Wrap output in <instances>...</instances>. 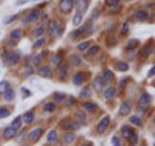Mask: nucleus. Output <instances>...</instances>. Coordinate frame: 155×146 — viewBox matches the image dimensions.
I'll return each instance as SVG.
<instances>
[{"mask_svg":"<svg viewBox=\"0 0 155 146\" xmlns=\"http://www.w3.org/2000/svg\"><path fill=\"white\" fill-rule=\"evenodd\" d=\"M104 79L106 81H110V80H113L114 79V72L111 71V70H106L104 72Z\"/></svg>","mask_w":155,"mask_h":146,"instance_id":"obj_23","label":"nucleus"},{"mask_svg":"<svg viewBox=\"0 0 155 146\" xmlns=\"http://www.w3.org/2000/svg\"><path fill=\"white\" fill-rule=\"evenodd\" d=\"M105 83H106V80L104 79V78H101V76L96 78L94 81H93V88L96 89V92H102Z\"/></svg>","mask_w":155,"mask_h":146,"instance_id":"obj_6","label":"nucleus"},{"mask_svg":"<svg viewBox=\"0 0 155 146\" xmlns=\"http://www.w3.org/2000/svg\"><path fill=\"white\" fill-rule=\"evenodd\" d=\"M154 123H155V120H154Z\"/></svg>","mask_w":155,"mask_h":146,"instance_id":"obj_55","label":"nucleus"},{"mask_svg":"<svg viewBox=\"0 0 155 146\" xmlns=\"http://www.w3.org/2000/svg\"><path fill=\"white\" fill-rule=\"evenodd\" d=\"M23 120H25V123H27V124L32 123V120H34V113L32 111H28V113H26L25 115H23Z\"/></svg>","mask_w":155,"mask_h":146,"instance_id":"obj_19","label":"nucleus"},{"mask_svg":"<svg viewBox=\"0 0 155 146\" xmlns=\"http://www.w3.org/2000/svg\"><path fill=\"white\" fill-rule=\"evenodd\" d=\"M81 18H83V16H81V13H76L75 17H74V21H72V23H74L75 26H78L79 23L81 22Z\"/></svg>","mask_w":155,"mask_h":146,"instance_id":"obj_32","label":"nucleus"},{"mask_svg":"<svg viewBox=\"0 0 155 146\" xmlns=\"http://www.w3.org/2000/svg\"><path fill=\"white\" fill-rule=\"evenodd\" d=\"M8 115H9V110L8 109H4V108L0 109V119L5 118V116H8Z\"/></svg>","mask_w":155,"mask_h":146,"instance_id":"obj_43","label":"nucleus"},{"mask_svg":"<svg viewBox=\"0 0 155 146\" xmlns=\"http://www.w3.org/2000/svg\"><path fill=\"white\" fill-rule=\"evenodd\" d=\"M41 134H43V129L41 128L34 129L32 132L30 133V141H31V142H36V141L41 137Z\"/></svg>","mask_w":155,"mask_h":146,"instance_id":"obj_9","label":"nucleus"},{"mask_svg":"<svg viewBox=\"0 0 155 146\" xmlns=\"http://www.w3.org/2000/svg\"><path fill=\"white\" fill-rule=\"evenodd\" d=\"M154 18H155V16H154Z\"/></svg>","mask_w":155,"mask_h":146,"instance_id":"obj_56","label":"nucleus"},{"mask_svg":"<svg viewBox=\"0 0 155 146\" xmlns=\"http://www.w3.org/2000/svg\"><path fill=\"white\" fill-rule=\"evenodd\" d=\"M53 64L54 65H60L61 64V55H56V56H53Z\"/></svg>","mask_w":155,"mask_h":146,"instance_id":"obj_44","label":"nucleus"},{"mask_svg":"<svg viewBox=\"0 0 155 146\" xmlns=\"http://www.w3.org/2000/svg\"><path fill=\"white\" fill-rule=\"evenodd\" d=\"M83 32H84V28H80V30H76L71 34V36L72 38H80L81 35H83Z\"/></svg>","mask_w":155,"mask_h":146,"instance_id":"obj_40","label":"nucleus"},{"mask_svg":"<svg viewBox=\"0 0 155 146\" xmlns=\"http://www.w3.org/2000/svg\"><path fill=\"white\" fill-rule=\"evenodd\" d=\"M120 0H106V4L110 7H115V5H118Z\"/></svg>","mask_w":155,"mask_h":146,"instance_id":"obj_45","label":"nucleus"},{"mask_svg":"<svg viewBox=\"0 0 155 146\" xmlns=\"http://www.w3.org/2000/svg\"><path fill=\"white\" fill-rule=\"evenodd\" d=\"M84 109L88 111V113H93V111H96V105L94 104H92V102H84Z\"/></svg>","mask_w":155,"mask_h":146,"instance_id":"obj_18","label":"nucleus"},{"mask_svg":"<svg viewBox=\"0 0 155 146\" xmlns=\"http://www.w3.org/2000/svg\"><path fill=\"white\" fill-rule=\"evenodd\" d=\"M113 145H115V146L120 145V140H119V137H114V138H113Z\"/></svg>","mask_w":155,"mask_h":146,"instance_id":"obj_50","label":"nucleus"},{"mask_svg":"<svg viewBox=\"0 0 155 146\" xmlns=\"http://www.w3.org/2000/svg\"><path fill=\"white\" fill-rule=\"evenodd\" d=\"M130 104L129 102H123L122 106H120V109H119V113L120 115H128L129 114V111H130Z\"/></svg>","mask_w":155,"mask_h":146,"instance_id":"obj_13","label":"nucleus"},{"mask_svg":"<svg viewBox=\"0 0 155 146\" xmlns=\"http://www.w3.org/2000/svg\"><path fill=\"white\" fill-rule=\"evenodd\" d=\"M150 101H151V97H150V95L147 93H142L141 96H140V98H138V104L140 106H149L150 105Z\"/></svg>","mask_w":155,"mask_h":146,"instance_id":"obj_8","label":"nucleus"},{"mask_svg":"<svg viewBox=\"0 0 155 146\" xmlns=\"http://www.w3.org/2000/svg\"><path fill=\"white\" fill-rule=\"evenodd\" d=\"M3 61L5 65H16L17 62L19 61V55L18 53H4L3 55Z\"/></svg>","mask_w":155,"mask_h":146,"instance_id":"obj_2","label":"nucleus"},{"mask_svg":"<svg viewBox=\"0 0 155 146\" xmlns=\"http://www.w3.org/2000/svg\"><path fill=\"white\" fill-rule=\"evenodd\" d=\"M147 75H149V78H150V76H154V75H155V66L153 67V69H151V70H150V71H149V74H147Z\"/></svg>","mask_w":155,"mask_h":146,"instance_id":"obj_51","label":"nucleus"},{"mask_svg":"<svg viewBox=\"0 0 155 146\" xmlns=\"http://www.w3.org/2000/svg\"><path fill=\"white\" fill-rule=\"evenodd\" d=\"M128 28H129V22H125L123 27H122V31H120V34L124 36V35H127V32H128Z\"/></svg>","mask_w":155,"mask_h":146,"instance_id":"obj_39","label":"nucleus"},{"mask_svg":"<svg viewBox=\"0 0 155 146\" xmlns=\"http://www.w3.org/2000/svg\"><path fill=\"white\" fill-rule=\"evenodd\" d=\"M9 88V84L8 81H2L0 83V95L2 93H5V91Z\"/></svg>","mask_w":155,"mask_h":146,"instance_id":"obj_30","label":"nucleus"},{"mask_svg":"<svg viewBox=\"0 0 155 146\" xmlns=\"http://www.w3.org/2000/svg\"><path fill=\"white\" fill-rule=\"evenodd\" d=\"M127 79H123L122 80V83H120V87H119V91H123L124 89V87H125V84H127Z\"/></svg>","mask_w":155,"mask_h":146,"instance_id":"obj_49","label":"nucleus"},{"mask_svg":"<svg viewBox=\"0 0 155 146\" xmlns=\"http://www.w3.org/2000/svg\"><path fill=\"white\" fill-rule=\"evenodd\" d=\"M39 75L43 76V78H51L52 72H51V69L48 66H43L40 70H39Z\"/></svg>","mask_w":155,"mask_h":146,"instance_id":"obj_16","label":"nucleus"},{"mask_svg":"<svg viewBox=\"0 0 155 146\" xmlns=\"http://www.w3.org/2000/svg\"><path fill=\"white\" fill-rule=\"evenodd\" d=\"M133 132V131L132 129H130V127H129V125H124V127L122 128V134H123V137H129V134L130 133H132Z\"/></svg>","mask_w":155,"mask_h":146,"instance_id":"obj_22","label":"nucleus"},{"mask_svg":"<svg viewBox=\"0 0 155 146\" xmlns=\"http://www.w3.org/2000/svg\"><path fill=\"white\" fill-rule=\"evenodd\" d=\"M137 45H138V40H137V39H132V40H129V43H128V48H129V49H134Z\"/></svg>","mask_w":155,"mask_h":146,"instance_id":"obj_33","label":"nucleus"},{"mask_svg":"<svg viewBox=\"0 0 155 146\" xmlns=\"http://www.w3.org/2000/svg\"><path fill=\"white\" fill-rule=\"evenodd\" d=\"M47 138H48V141H51V142H52V141H54L57 138V132H56V131H51V132L48 133Z\"/></svg>","mask_w":155,"mask_h":146,"instance_id":"obj_36","label":"nucleus"},{"mask_svg":"<svg viewBox=\"0 0 155 146\" xmlns=\"http://www.w3.org/2000/svg\"><path fill=\"white\" fill-rule=\"evenodd\" d=\"M41 16V12L40 9H34V11L28 14V17L25 18V23H30V22H36L39 21V18Z\"/></svg>","mask_w":155,"mask_h":146,"instance_id":"obj_4","label":"nucleus"},{"mask_svg":"<svg viewBox=\"0 0 155 146\" xmlns=\"http://www.w3.org/2000/svg\"><path fill=\"white\" fill-rule=\"evenodd\" d=\"M70 105H74V98H70Z\"/></svg>","mask_w":155,"mask_h":146,"instance_id":"obj_54","label":"nucleus"},{"mask_svg":"<svg viewBox=\"0 0 155 146\" xmlns=\"http://www.w3.org/2000/svg\"><path fill=\"white\" fill-rule=\"evenodd\" d=\"M21 121H22V118H21V116H17V118L12 121V127L16 128V129H18L19 127H21V124H22Z\"/></svg>","mask_w":155,"mask_h":146,"instance_id":"obj_24","label":"nucleus"},{"mask_svg":"<svg viewBox=\"0 0 155 146\" xmlns=\"http://www.w3.org/2000/svg\"><path fill=\"white\" fill-rule=\"evenodd\" d=\"M62 128L65 131H74L78 128V124L74 123V121H64L62 123Z\"/></svg>","mask_w":155,"mask_h":146,"instance_id":"obj_15","label":"nucleus"},{"mask_svg":"<svg viewBox=\"0 0 155 146\" xmlns=\"http://www.w3.org/2000/svg\"><path fill=\"white\" fill-rule=\"evenodd\" d=\"M98 51H100L98 45H93V47H91V48H89V55L94 56V55H97V53H98Z\"/></svg>","mask_w":155,"mask_h":146,"instance_id":"obj_41","label":"nucleus"},{"mask_svg":"<svg viewBox=\"0 0 155 146\" xmlns=\"http://www.w3.org/2000/svg\"><path fill=\"white\" fill-rule=\"evenodd\" d=\"M48 32L52 38H58L62 32V25L57 21H49L48 23Z\"/></svg>","mask_w":155,"mask_h":146,"instance_id":"obj_1","label":"nucleus"},{"mask_svg":"<svg viewBox=\"0 0 155 146\" xmlns=\"http://www.w3.org/2000/svg\"><path fill=\"white\" fill-rule=\"evenodd\" d=\"M128 138H129V142L132 144V145H136V144H137V133H136V132H132V133H130Z\"/></svg>","mask_w":155,"mask_h":146,"instance_id":"obj_31","label":"nucleus"},{"mask_svg":"<svg viewBox=\"0 0 155 146\" xmlns=\"http://www.w3.org/2000/svg\"><path fill=\"white\" fill-rule=\"evenodd\" d=\"M18 18V16L17 14H14V16H12V17H9L8 19H5V21H4V23H5V25H9V23H12L14 19H17Z\"/></svg>","mask_w":155,"mask_h":146,"instance_id":"obj_46","label":"nucleus"},{"mask_svg":"<svg viewBox=\"0 0 155 146\" xmlns=\"http://www.w3.org/2000/svg\"><path fill=\"white\" fill-rule=\"evenodd\" d=\"M72 7H74V0H61L60 5H58L62 13H70Z\"/></svg>","mask_w":155,"mask_h":146,"instance_id":"obj_3","label":"nucleus"},{"mask_svg":"<svg viewBox=\"0 0 155 146\" xmlns=\"http://www.w3.org/2000/svg\"><path fill=\"white\" fill-rule=\"evenodd\" d=\"M71 60H72V65H79L80 64V58L76 57V56H72Z\"/></svg>","mask_w":155,"mask_h":146,"instance_id":"obj_47","label":"nucleus"},{"mask_svg":"<svg viewBox=\"0 0 155 146\" xmlns=\"http://www.w3.org/2000/svg\"><path fill=\"white\" fill-rule=\"evenodd\" d=\"M74 140H75V134H74V133H66V136H65V141H66L67 144L72 142Z\"/></svg>","mask_w":155,"mask_h":146,"instance_id":"obj_34","label":"nucleus"},{"mask_svg":"<svg viewBox=\"0 0 155 146\" xmlns=\"http://www.w3.org/2000/svg\"><path fill=\"white\" fill-rule=\"evenodd\" d=\"M44 110L47 111V113H51V111L54 110V104H52V102H49V104H47L44 106Z\"/></svg>","mask_w":155,"mask_h":146,"instance_id":"obj_42","label":"nucleus"},{"mask_svg":"<svg viewBox=\"0 0 155 146\" xmlns=\"http://www.w3.org/2000/svg\"><path fill=\"white\" fill-rule=\"evenodd\" d=\"M116 95V91L114 87H109V88H106L105 89V98L106 100H113L114 97Z\"/></svg>","mask_w":155,"mask_h":146,"instance_id":"obj_14","label":"nucleus"},{"mask_svg":"<svg viewBox=\"0 0 155 146\" xmlns=\"http://www.w3.org/2000/svg\"><path fill=\"white\" fill-rule=\"evenodd\" d=\"M133 18L137 19V21H146V19L149 18V14L145 11H137L133 14Z\"/></svg>","mask_w":155,"mask_h":146,"instance_id":"obj_11","label":"nucleus"},{"mask_svg":"<svg viewBox=\"0 0 155 146\" xmlns=\"http://www.w3.org/2000/svg\"><path fill=\"white\" fill-rule=\"evenodd\" d=\"M22 92H25V93H23V95H25V96H27V97H28V96H30V93H28V91H27V89H22Z\"/></svg>","mask_w":155,"mask_h":146,"instance_id":"obj_52","label":"nucleus"},{"mask_svg":"<svg viewBox=\"0 0 155 146\" xmlns=\"http://www.w3.org/2000/svg\"><path fill=\"white\" fill-rule=\"evenodd\" d=\"M129 121H130V123H133L134 125H140V127H141V125H142V121H141V119L137 118V116H130V118H129Z\"/></svg>","mask_w":155,"mask_h":146,"instance_id":"obj_27","label":"nucleus"},{"mask_svg":"<svg viewBox=\"0 0 155 146\" xmlns=\"http://www.w3.org/2000/svg\"><path fill=\"white\" fill-rule=\"evenodd\" d=\"M76 9H78V13H81L83 14L87 8H88V0H76Z\"/></svg>","mask_w":155,"mask_h":146,"instance_id":"obj_7","label":"nucleus"},{"mask_svg":"<svg viewBox=\"0 0 155 146\" xmlns=\"http://www.w3.org/2000/svg\"><path fill=\"white\" fill-rule=\"evenodd\" d=\"M89 95H91V89H89V87H85V88H83V91H81V93H80V97H87L88 96L89 97Z\"/></svg>","mask_w":155,"mask_h":146,"instance_id":"obj_38","label":"nucleus"},{"mask_svg":"<svg viewBox=\"0 0 155 146\" xmlns=\"http://www.w3.org/2000/svg\"><path fill=\"white\" fill-rule=\"evenodd\" d=\"M109 123H110V118H109V116H105V118L101 119L100 123H98V127H97L98 133H104L106 131V128L109 127Z\"/></svg>","mask_w":155,"mask_h":146,"instance_id":"obj_5","label":"nucleus"},{"mask_svg":"<svg viewBox=\"0 0 155 146\" xmlns=\"http://www.w3.org/2000/svg\"><path fill=\"white\" fill-rule=\"evenodd\" d=\"M43 57H44V53H40V55L34 57V65H40L43 61Z\"/></svg>","mask_w":155,"mask_h":146,"instance_id":"obj_29","label":"nucleus"},{"mask_svg":"<svg viewBox=\"0 0 155 146\" xmlns=\"http://www.w3.org/2000/svg\"><path fill=\"white\" fill-rule=\"evenodd\" d=\"M53 97H54V100L57 102H62V101L66 98V96L64 93H54V96H53Z\"/></svg>","mask_w":155,"mask_h":146,"instance_id":"obj_35","label":"nucleus"},{"mask_svg":"<svg viewBox=\"0 0 155 146\" xmlns=\"http://www.w3.org/2000/svg\"><path fill=\"white\" fill-rule=\"evenodd\" d=\"M4 97H5V101H12L14 98V91L8 88L5 91V93H4Z\"/></svg>","mask_w":155,"mask_h":146,"instance_id":"obj_21","label":"nucleus"},{"mask_svg":"<svg viewBox=\"0 0 155 146\" xmlns=\"http://www.w3.org/2000/svg\"><path fill=\"white\" fill-rule=\"evenodd\" d=\"M45 43H47L45 39H44V38H40V39H39V40H36V41L32 44V48H40L41 45H44Z\"/></svg>","mask_w":155,"mask_h":146,"instance_id":"obj_25","label":"nucleus"},{"mask_svg":"<svg viewBox=\"0 0 155 146\" xmlns=\"http://www.w3.org/2000/svg\"><path fill=\"white\" fill-rule=\"evenodd\" d=\"M84 79H85V76H84L83 72H78V74H75L74 78H72V81H74L75 85H81Z\"/></svg>","mask_w":155,"mask_h":146,"instance_id":"obj_12","label":"nucleus"},{"mask_svg":"<svg viewBox=\"0 0 155 146\" xmlns=\"http://www.w3.org/2000/svg\"><path fill=\"white\" fill-rule=\"evenodd\" d=\"M141 53V56L142 57H147V56H150V53H151V47H150V44H146L143 48H142V51L140 52Z\"/></svg>","mask_w":155,"mask_h":146,"instance_id":"obj_20","label":"nucleus"},{"mask_svg":"<svg viewBox=\"0 0 155 146\" xmlns=\"http://www.w3.org/2000/svg\"><path fill=\"white\" fill-rule=\"evenodd\" d=\"M118 69H119V71H127L128 70V65L122 61V62H119L118 64Z\"/></svg>","mask_w":155,"mask_h":146,"instance_id":"obj_37","label":"nucleus"},{"mask_svg":"<svg viewBox=\"0 0 155 146\" xmlns=\"http://www.w3.org/2000/svg\"><path fill=\"white\" fill-rule=\"evenodd\" d=\"M22 34H21V30H13L11 32V38L12 39H16V40H18V39H21Z\"/></svg>","mask_w":155,"mask_h":146,"instance_id":"obj_28","label":"nucleus"},{"mask_svg":"<svg viewBox=\"0 0 155 146\" xmlns=\"http://www.w3.org/2000/svg\"><path fill=\"white\" fill-rule=\"evenodd\" d=\"M58 75H60V79L61 80H65L66 79V76H67V66L66 65L60 66V72H58Z\"/></svg>","mask_w":155,"mask_h":146,"instance_id":"obj_17","label":"nucleus"},{"mask_svg":"<svg viewBox=\"0 0 155 146\" xmlns=\"http://www.w3.org/2000/svg\"><path fill=\"white\" fill-rule=\"evenodd\" d=\"M79 118H80V119H84V114L81 113V111H79Z\"/></svg>","mask_w":155,"mask_h":146,"instance_id":"obj_53","label":"nucleus"},{"mask_svg":"<svg viewBox=\"0 0 155 146\" xmlns=\"http://www.w3.org/2000/svg\"><path fill=\"white\" fill-rule=\"evenodd\" d=\"M89 48V41H84V43H81V44L78 45V51H80V52H85L87 49Z\"/></svg>","mask_w":155,"mask_h":146,"instance_id":"obj_26","label":"nucleus"},{"mask_svg":"<svg viewBox=\"0 0 155 146\" xmlns=\"http://www.w3.org/2000/svg\"><path fill=\"white\" fill-rule=\"evenodd\" d=\"M43 32H44V28H43V27H39L38 30L35 31V36H40V35H43Z\"/></svg>","mask_w":155,"mask_h":146,"instance_id":"obj_48","label":"nucleus"},{"mask_svg":"<svg viewBox=\"0 0 155 146\" xmlns=\"http://www.w3.org/2000/svg\"><path fill=\"white\" fill-rule=\"evenodd\" d=\"M16 133H17V129H16V128L9 127V128L4 129L3 136H4V138H5V140H11V138H13L14 136H16Z\"/></svg>","mask_w":155,"mask_h":146,"instance_id":"obj_10","label":"nucleus"}]
</instances>
